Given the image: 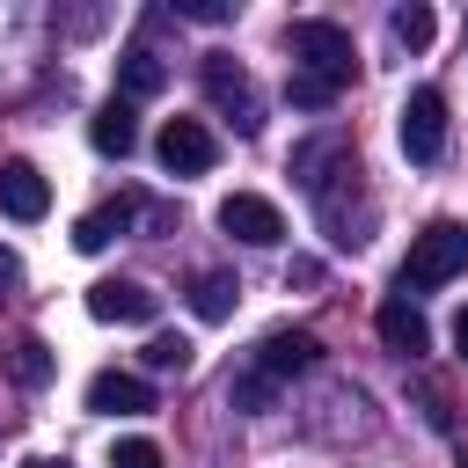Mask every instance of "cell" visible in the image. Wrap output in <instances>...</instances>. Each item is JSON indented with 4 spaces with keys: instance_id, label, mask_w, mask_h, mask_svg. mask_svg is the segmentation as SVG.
Wrapping results in <instances>:
<instances>
[{
    "instance_id": "20",
    "label": "cell",
    "mask_w": 468,
    "mask_h": 468,
    "mask_svg": "<svg viewBox=\"0 0 468 468\" xmlns=\"http://www.w3.org/2000/svg\"><path fill=\"white\" fill-rule=\"evenodd\" d=\"M227 395H234V410H271V402H278V380H263V373H241Z\"/></svg>"
},
{
    "instance_id": "7",
    "label": "cell",
    "mask_w": 468,
    "mask_h": 468,
    "mask_svg": "<svg viewBox=\"0 0 468 468\" xmlns=\"http://www.w3.org/2000/svg\"><path fill=\"white\" fill-rule=\"evenodd\" d=\"M314 358H322V344H314L307 329H271V336L256 344L249 373H263V380H278V388H285V380H292V373H307Z\"/></svg>"
},
{
    "instance_id": "19",
    "label": "cell",
    "mask_w": 468,
    "mask_h": 468,
    "mask_svg": "<svg viewBox=\"0 0 468 468\" xmlns=\"http://www.w3.org/2000/svg\"><path fill=\"white\" fill-rule=\"evenodd\" d=\"M146 366H154V373H183V366H190V336H176V329L146 336Z\"/></svg>"
},
{
    "instance_id": "6",
    "label": "cell",
    "mask_w": 468,
    "mask_h": 468,
    "mask_svg": "<svg viewBox=\"0 0 468 468\" xmlns=\"http://www.w3.org/2000/svg\"><path fill=\"white\" fill-rule=\"evenodd\" d=\"M219 227H227L234 241H249V249H271V241H285V212H278L271 197H256V190H234V197L219 205Z\"/></svg>"
},
{
    "instance_id": "12",
    "label": "cell",
    "mask_w": 468,
    "mask_h": 468,
    "mask_svg": "<svg viewBox=\"0 0 468 468\" xmlns=\"http://www.w3.org/2000/svg\"><path fill=\"white\" fill-rule=\"evenodd\" d=\"M373 322H380V344H388V351H402V358H424V351H431V322H424L402 292H395V300H380V314H373Z\"/></svg>"
},
{
    "instance_id": "21",
    "label": "cell",
    "mask_w": 468,
    "mask_h": 468,
    "mask_svg": "<svg viewBox=\"0 0 468 468\" xmlns=\"http://www.w3.org/2000/svg\"><path fill=\"white\" fill-rule=\"evenodd\" d=\"M110 468H168V461H161L154 439H117V446H110Z\"/></svg>"
},
{
    "instance_id": "17",
    "label": "cell",
    "mask_w": 468,
    "mask_h": 468,
    "mask_svg": "<svg viewBox=\"0 0 468 468\" xmlns=\"http://www.w3.org/2000/svg\"><path fill=\"white\" fill-rule=\"evenodd\" d=\"M431 29H439V22H431V7H417V0L388 15V37H395L402 51H424V44H431Z\"/></svg>"
},
{
    "instance_id": "13",
    "label": "cell",
    "mask_w": 468,
    "mask_h": 468,
    "mask_svg": "<svg viewBox=\"0 0 468 468\" xmlns=\"http://www.w3.org/2000/svg\"><path fill=\"white\" fill-rule=\"evenodd\" d=\"M88 139H95V154H117V161H124V154L139 146V110H132L124 95H117V102H102V110H95V124H88Z\"/></svg>"
},
{
    "instance_id": "10",
    "label": "cell",
    "mask_w": 468,
    "mask_h": 468,
    "mask_svg": "<svg viewBox=\"0 0 468 468\" xmlns=\"http://www.w3.org/2000/svg\"><path fill=\"white\" fill-rule=\"evenodd\" d=\"M154 292L139 285V278H102V285H88V314L95 322H154Z\"/></svg>"
},
{
    "instance_id": "8",
    "label": "cell",
    "mask_w": 468,
    "mask_h": 468,
    "mask_svg": "<svg viewBox=\"0 0 468 468\" xmlns=\"http://www.w3.org/2000/svg\"><path fill=\"white\" fill-rule=\"evenodd\" d=\"M358 168V154H351V139H307L300 154H292V176H300V190L307 197H322L336 176H351Z\"/></svg>"
},
{
    "instance_id": "4",
    "label": "cell",
    "mask_w": 468,
    "mask_h": 468,
    "mask_svg": "<svg viewBox=\"0 0 468 468\" xmlns=\"http://www.w3.org/2000/svg\"><path fill=\"white\" fill-rule=\"evenodd\" d=\"M205 95H212V110H227V117H234V132H256V124H263L256 80H249L227 51H205Z\"/></svg>"
},
{
    "instance_id": "11",
    "label": "cell",
    "mask_w": 468,
    "mask_h": 468,
    "mask_svg": "<svg viewBox=\"0 0 468 468\" xmlns=\"http://www.w3.org/2000/svg\"><path fill=\"white\" fill-rule=\"evenodd\" d=\"M88 410H95V417H146V410H154V388H146L139 373H117V366H110V373L88 380Z\"/></svg>"
},
{
    "instance_id": "24",
    "label": "cell",
    "mask_w": 468,
    "mask_h": 468,
    "mask_svg": "<svg viewBox=\"0 0 468 468\" xmlns=\"http://www.w3.org/2000/svg\"><path fill=\"white\" fill-rule=\"evenodd\" d=\"M314 278H322V263H314V256H292V271H285V285H314Z\"/></svg>"
},
{
    "instance_id": "1",
    "label": "cell",
    "mask_w": 468,
    "mask_h": 468,
    "mask_svg": "<svg viewBox=\"0 0 468 468\" xmlns=\"http://www.w3.org/2000/svg\"><path fill=\"white\" fill-rule=\"evenodd\" d=\"M285 51H292V80H285V95H292L300 110H329L336 88H351V73H358V44H351V29H336V22H322V15L292 22V29H285Z\"/></svg>"
},
{
    "instance_id": "25",
    "label": "cell",
    "mask_w": 468,
    "mask_h": 468,
    "mask_svg": "<svg viewBox=\"0 0 468 468\" xmlns=\"http://www.w3.org/2000/svg\"><path fill=\"white\" fill-rule=\"evenodd\" d=\"M453 344H461V358H468V307H461V322H453Z\"/></svg>"
},
{
    "instance_id": "22",
    "label": "cell",
    "mask_w": 468,
    "mask_h": 468,
    "mask_svg": "<svg viewBox=\"0 0 468 468\" xmlns=\"http://www.w3.org/2000/svg\"><path fill=\"white\" fill-rule=\"evenodd\" d=\"M176 15H183V22H227L234 7H227V0H176Z\"/></svg>"
},
{
    "instance_id": "2",
    "label": "cell",
    "mask_w": 468,
    "mask_h": 468,
    "mask_svg": "<svg viewBox=\"0 0 468 468\" xmlns=\"http://www.w3.org/2000/svg\"><path fill=\"white\" fill-rule=\"evenodd\" d=\"M461 271H468V227L461 219H431L424 234H410V256H402L395 285L402 292H431V285H446Z\"/></svg>"
},
{
    "instance_id": "26",
    "label": "cell",
    "mask_w": 468,
    "mask_h": 468,
    "mask_svg": "<svg viewBox=\"0 0 468 468\" xmlns=\"http://www.w3.org/2000/svg\"><path fill=\"white\" fill-rule=\"evenodd\" d=\"M22 468H73V461H22Z\"/></svg>"
},
{
    "instance_id": "16",
    "label": "cell",
    "mask_w": 468,
    "mask_h": 468,
    "mask_svg": "<svg viewBox=\"0 0 468 468\" xmlns=\"http://www.w3.org/2000/svg\"><path fill=\"white\" fill-rule=\"evenodd\" d=\"M234 300H241V285H234L227 271H197V278H190V314H197V322H227Z\"/></svg>"
},
{
    "instance_id": "14",
    "label": "cell",
    "mask_w": 468,
    "mask_h": 468,
    "mask_svg": "<svg viewBox=\"0 0 468 468\" xmlns=\"http://www.w3.org/2000/svg\"><path fill=\"white\" fill-rule=\"evenodd\" d=\"M117 80H124V102H139V95H161V88H168V66H161V51L132 44V51L117 58Z\"/></svg>"
},
{
    "instance_id": "23",
    "label": "cell",
    "mask_w": 468,
    "mask_h": 468,
    "mask_svg": "<svg viewBox=\"0 0 468 468\" xmlns=\"http://www.w3.org/2000/svg\"><path fill=\"white\" fill-rule=\"evenodd\" d=\"M15 292H22V256L0 249V300H15Z\"/></svg>"
},
{
    "instance_id": "9",
    "label": "cell",
    "mask_w": 468,
    "mask_h": 468,
    "mask_svg": "<svg viewBox=\"0 0 468 468\" xmlns=\"http://www.w3.org/2000/svg\"><path fill=\"white\" fill-rule=\"evenodd\" d=\"M0 212L22 219V227L51 212V183L37 176V161H0Z\"/></svg>"
},
{
    "instance_id": "3",
    "label": "cell",
    "mask_w": 468,
    "mask_h": 468,
    "mask_svg": "<svg viewBox=\"0 0 468 468\" xmlns=\"http://www.w3.org/2000/svg\"><path fill=\"white\" fill-rule=\"evenodd\" d=\"M395 132H402V154H410L417 168H431V161L446 154V95H439V88H410L402 110H395Z\"/></svg>"
},
{
    "instance_id": "5",
    "label": "cell",
    "mask_w": 468,
    "mask_h": 468,
    "mask_svg": "<svg viewBox=\"0 0 468 468\" xmlns=\"http://www.w3.org/2000/svg\"><path fill=\"white\" fill-rule=\"evenodd\" d=\"M212 161H219V139H212L197 117H168V124H161V168H168V176H205Z\"/></svg>"
},
{
    "instance_id": "15",
    "label": "cell",
    "mask_w": 468,
    "mask_h": 468,
    "mask_svg": "<svg viewBox=\"0 0 468 468\" xmlns=\"http://www.w3.org/2000/svg\"><path fill=\"white\" fill-rule=\"evenodd\" d=\"M132 212H139L132 197H117V205H95V212H88V219L73 227V249H88V256H95V249H110V241H117V234L132 227Z\"/></svg>"
},
{
    "instance_id": "18",
    "label": "cell",
    "mask_w": 468,
    "mask_h": 468,
    "mask_svg": "<svg viewBox=\"0 0 468 468\" xmlns=\"http://www.w3.org/2000/svg\"><path fill=\"white\" fill-rule=\"evenodd\" d=\"M7 373H15L22 388H44V380H51V344H44V336H22L15 358H7Z\"/></svg>"
}]
</instances>
